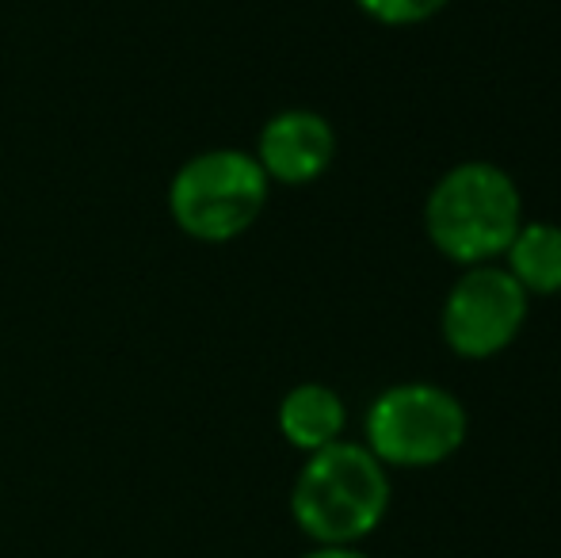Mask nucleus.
<instances>
[{
	"label": "nucleus",
	"mask_w": 561,
	"mask_h": 558,
	"mask_svg": "<svg viewBox=\"0 0 561 558\" xmlns=\"http://www.w3.org/2000/svg\"><path fill=\"white\" fill-rule=\"evenodd\" d=\"M367 452L386 470H424L447 463L466 444V406L436 383H398L375 395L363 418Z\"/></svg>",
	"instance_id": "nucleus-4"
},
{
	"label": "nucleus",
	"mask_w": 561,
	"mask_h": 558,
	"mask_svg": "<svg viewBox=\"0 0 561 558\" xmlns=\"http://www.w3.org/2000/svg\"><path fill=\"white\" fill-rule=\"evenodd\" d=\"M531 295L501 264H473L450 283L439 329L455 356L493 360L519 337Z\"/></svg>",
	"instance_id": "nucleus-5"
},
{
	"label": "nucleus",
	"mask_w": 561,
	"mask_h": 558,
	"mask_svg": "<svg viewBox=\"0 0 561 558\" xmlns=\"http://www.w3.org/2000/svg\"><path fill=\"white\" fill-rule=\"evenodd\" d=\"M504 269L527 295H561V226L558 223H527L516 230L512 246L504 249Z\"/></svg>",
	"instance_id": "nucleus-8"
},
{
	"label": "nucleus",
	"mask_w": 561,
	"mask_h": 558,
	"mask_svg": "<svg viewBox=\"0 0 561 558\" xmlns=\"http://www.w3.org/2000/svg\"><path fill=\"white\" fill-rule=\"evenodd\" d=\"M252 157L264 176L283 187H306L329 172L336 157V130L321 112L287 107L260 127Z\"/></svg>",
	"instance_id": "nucleus-6"
},
{
	"label": "nucleus",
	"mask_w": 561,
	"mask_h": 558,
	"mask_svg": "<svg viewBox=\"0 0 561 558\" xmlns=\"http://www.w3.org/2000/svg\"><path fill=\"white\" fill-rule=\"evenodd\" d=\"M275 421H279V436L287 440L290 447L313 455V452H321V447L344 440L347 406L333 387H325V383H298V387H290L287 395H283Z\"/></svg>",
	"instance_id": "nucleus-7"
},
{
	"label": "nucleus",
	"mask_w": 561,
	"mask_h": 558,
	"mask_svg": "<svg viewBox=\"0 0 561 558\" xmlns=\"http://www.w3.org/2000/svg\"><path fill=\"white\" fill-rule=\"evenodd\" d=\"M390 513V470L367 444L336 440L306 455L290 486V516L318 547H355Z\"/></svg>",
	"instance_id": "nucleus-1"
},
{
	"label": "nucleus",
	"mask_w": 561,
	"mask_h": 558,
	"mask_svg": "<svg viewBox=\"0 0 561 558\" xmlns=\"http://www.w3.org/2000/svg\"><path fill=\"white\" fill-rule=\"evenodd\" d=\"M272 180L249 149L218 146L187 157L169 180V215L180 234L203 246H226L264 215Z\"/></svg>",
	"instance_id": "nucleus-3"
},
{
	"label": "nucleus",
	"mask_w": 561,
	"mask_h": 558,
	"mask_svg": "<svg viewBox=\"0 0 561 558\" xmlns=\"http://www.w3.org/2000/svg\"><path fill=\"white\" fill-rule=\"evenodd\" d=\"M355 4L382 27H413V23L436 20L450 0H355Z\"/></svg>",
	"instance_id": "nucleus-9"
},
{
	"label": "nucleus",
	"mask_w": 561,
	"mask_h": 558,
	"mask_svg": "<svg viewBox=\"0 0 561 558\" xmlns=\"http://www.w3.org/2000/svg\"><path fill=\"white\" fill-rule=\"evenodd\" d=\"M302 558H370V555H363L359 547H313Z\"/></svg>",
	"instance_id": "nucleus-10"
},
{
	"label": "nucleus",
	"mask_w": 561,
	"mask_h": 558,
	"mask_svg": "<svg viewBox=\"0 0 561 558\" xmlns=\"http://www.w3.org/2000/svg\"><path fill=\"white\" fill-rule=\"evenodd\" d=\"M524 226V195L508 169L493 161H458L432 184L424 234L450 264H493Z\"/></svg>",
	"instance_id": "nucleus-2"
}]
</instances>
